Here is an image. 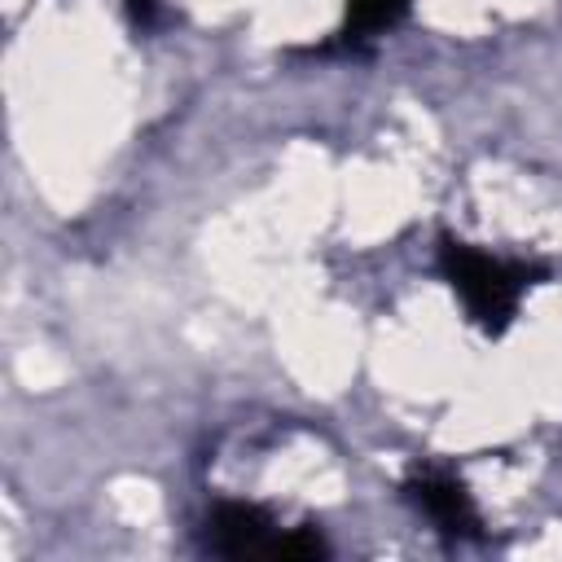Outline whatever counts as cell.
Returning a JSON list of instances; mask_svg holds the SVG:
<instances>
[{"mask_svg": "<svg viewBox=\"0 0 562 562\" xmlns=\"http://www.w3.org/2000/svg\"><path fill=\"white\" fill-rule=\"evenodd\" d=\"M443 272L452 281V290L465 299L470 316L483 325V329H505L514 307H518V294L527 285V272L522 268H509L465 241H443Z\"/></svg>", "mask_w": 562, "mask_h": 562, "instance_id": "obj_1", "label": "cell"}, {"mask_svg": "<svg viewBox=\"0 0 562 562\" xmlns=\"http://www.w3.org/2000/svg\"><path fill=\"white\" fill-rule=\"evenodd\" d=\"M206 540L215 553H228V558H316L325 553V540L307 527L299 531H281L272 527V518L259 509V505H246V501H228L211 514V527H206Z\"/></svg>", "mask_w": 562, "mask_h": 562, "instance_id": "obj_2", "label": "cell"}, {"mask_svg": "<svg viewBox=\"0 0 562 562\" xmlns=\"http://www.w3.org/2000/svg\"><path fill=\"white\" fill-rule=\"evenodd\" d=\"M408 487H413L417 505H422V509H426V514H430L448 536H474L479 514H474V501H470L465 483H457L452 474L426 470V474H417Z\"/></svg>", "mask_w": 562, "mask_h": 562, "instance_id": "obj_3", "label": "cell"}, {"mask_svg": "<svg viewBox=\"0 0 562 562\" xmlns=\"http://www.w3.org/2000/svg\"><path fill=\"white\" fill-rule=\"evenodd\" d=\"M408 0H347V26L342 35L347 40H369L386 26H395L404 18Z\"/></svg>", "mask_w": 562, "mask_h": 562, "instance_id": "obj_4", "label": "cell"}, {"mask_svg": "<svg viewBox=\"0 0 562 562\" xmlns=\"http://www.w3.org/2000/svg\"><path fill=\"white\" fill-rule=\"evenodd\" d=\"M127 9H132V18H136V22H154L158 0H127Z\"/></svg>", "mask_w": 562, "mask_h": 562, "instance_id": "obj_5", "label": "cell"}]
</instances>
